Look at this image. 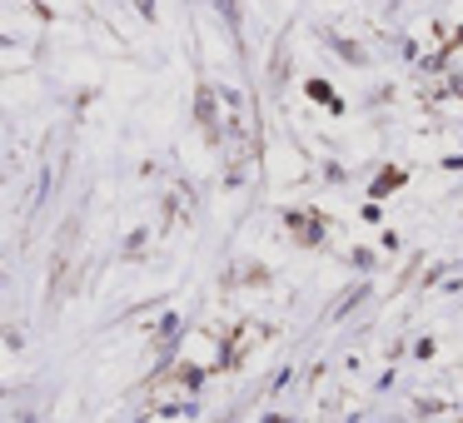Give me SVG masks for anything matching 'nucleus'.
I'll list each match as a JSON object with an SVG mask.
<instances>
[{
    "instance_id": "f257e3e1",
    "label": "nucleus",
    "mask_w": 463,
    "mask_h": 423,
    "mask_svg": "<svg viewBox=\"0 0 463 423\" xmlns=\"http://www.w3.org/2000/svg\"><path fill=\"white\" fill-rule=\"evenodd\" d=\"M140 10H144V15H150V10H155V6H150V0H140Z\"/></svg>"
}]
</instances>
